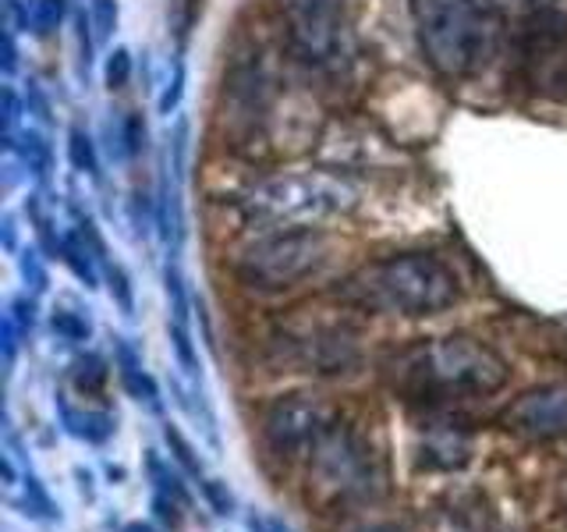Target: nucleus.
<instances>
[{
	"instance_id": "nucleus-3",
	"label": "nucleus",
	"mask_w": 567,
	"mask_h": 532,
	"mask_svg": "<svg viewBox=\"0 0 567 532\" xmlns=\"http://www.w3.org/2000/svg\"><path fill=\"white\" fill-rule=\"evenodd\" d=\"M354 203V188L341 177H330L323 171L306 174H274L262 177L248 188L238 209L245 221L266 227H312L316 221H327L333 213H344Z\"/></svg>"
},
{
	"instance_id": "nucleus-10",
	"label": "nucleus",
	"mask_w": 567,
	"mask_h": 532,
	"mask_svg": "<svg viewBox=\"0 0 567 532\" xmlns=\"http://www.w3.org/2000/svg\"><path fill=\"white\" fill-rule=\"evenodd\" d=\"M288 40L301 61L330 68L344 50V0H280Z\"/></svg>"
},
{
	"instance_id": "nucleus-5",
	"label": "nucleus",
	"mask_w": 567,
	"mask_h": 532,
	"mask_svg": "<svg viewBox=\"0 0 567 532\" xmlns=\"http://www.w3.org/2000/svg\"><path fill=\"white\" fill-rule=\"evenodd\" d=\"M333 253L330 238L312 227H284L259 238L238 256L235 274L252 291H288L306 277L319 274Z\"/></svg>"
},
{
	"instance_id": "nucleus-1",
	"label": "nucleus",
	"mask_w": 567,
	"mask_h": 532,
	"mask_svg": "<svg viewBox=\"0 0 567 532\" xmlns=\"http://www.w3.org/2000/svg\"><path fill=\"white\" fill-rule=\"evenodd\" d=\"M390 383L408 401L447 405L496 395L511 369L489 345L475 337H433L404 348L390 362Z\"/></svg>"
},
{
	"instance_id": "nucleus-2",
	"label": "nucleus",
	"mask_w": 567,
	"mask_h": 532,
	"mask_svg": "<svg viewBox=\"0 0 567 532\" xmlns=\"http://www.w3.org/2000/svg\"><path fill=\"white\" fill-rule=\"evenodd\" d=\"M337 295L344 306L380 316H436L461 298V280L436 256L404 253L359 266L341 280Z\"/></svg>"
},
{
	"instance_id": "nucleus-4",
	"label": "nucleus",
	"mask_w": 567,
	"mask_h": 532,
	"mask_svg": "<svg viewBox=\"0 0 567 532\" xmlns=\"http://www.w3.org/2000/svg\"><path fill=\"white\" fill-rule=\"evenodd\" d=\"M425 61L443 79H465L489 50V18L475 0H412Z\"/></svg>"
},
{
	"instance_id": "nucleus-11",
	"label": "nucleus",
	"mask_w": 567,
	"mask_h": 532,
	"mask_svg": "<svg viewBox=\"0 0 567 532\" xmlns=\"http://www.w3.org/2000/svg\"><path fill=\"white\" fill-rule=\"evenodd\" d=\"M504 426L525 437H567V383H546L504 408Z\"/></svg>"
},
{
	"instance_id": "nucleus-6",
	"label": "nucleus",
	"mask_w": 567,
	"mask_h": 532,
	"mask_svg": "<svg viewBox=\"0 0 567 532\" xmlns=\"http://www.w3.org/2000/svg\"><path fill=\"white\" fill-rule=\"evenodd\" d=\"M309 487L323 504H348V501H377L386 490V475L380 458L354 430H333L319 440L312 451Z\"/></svg>"
},
{
	"instance_id": "nucleus-13",
	"label": "nucleus",
	"mask_w": 567,
	"mask_h": 532,
	"mask_svg": "<svg viewBox=\"0 0 567 532\" xmlns=\"http://www.w3.org/2000/svg\"><path fill=\"white\" fill-rule=\"evenodd\" d=\"M354 532H412V529L401 525V522H372V525H365V529H354Z\"/></svg>"
},
{
	"instance_id": "nucleus-9",
	"label": "nucleus",
	"mask_w": 567,
	"mask_h": 532,
	"mask_svg": "<svg viewBox=\"0 0 567 532\" xmlns=\"http://www.w3.org/2000/svg\"><path fill=\"white\" fill-rule=\"evenodd\" d=\"M337 426L333 405L316 395H284L262 412V440L277 458H298L319 448Z\"/></svg>"
},
{
	"instance_id": "nucleus-7",
	"label": "nucleus",
	"mask_w": 567,
	"mask_h": 532,
	"mask_svg": "<svg viewBox=\"0 0 567 532\" xmlns=\"http://www.w3.org/2000/svg\"><path fill=\"white\" fill-rule=\"evenodd\" d=\"M270 351L280 366H291L301 372H319V377H341L351 372L362 359L359 334L344 319H291L270 337Z\"/></svg>"
},
{
	"instance_id": "nucleus-8",
	"label": "nucleus",
	"mask_w": 567,
	"mask_h": 532,
	"mask_svg": "<svg viewBox=\"0 0 567 532\" xmlns=\"http://www.w3.org/2000/svg\"><path fill=\"white\" fill-rule=\"evenodd\" d=\"M522 75L543 100H567V14L557 0H528L522 18Z\"/></svg>"
},
{
	"instance_id": "nucleus-12",
	"label": "nucleus",
	"mask_w": 567,
	"mask_h": 532,
	"mask_svg": "<svg viewBox=\"0 0 567 532\" xmlns=\"http://www.w3.org/2000/svg\"><path fill=\"white\" fill-rule=\"evenodd\" d=\"M106 79H111V85H121L124 79H128V53H124V50L114 53L111 68H106Z\"/></svg>"
}]
</instances>
